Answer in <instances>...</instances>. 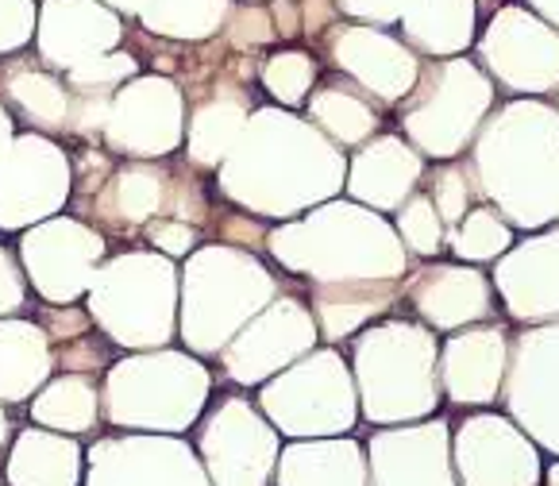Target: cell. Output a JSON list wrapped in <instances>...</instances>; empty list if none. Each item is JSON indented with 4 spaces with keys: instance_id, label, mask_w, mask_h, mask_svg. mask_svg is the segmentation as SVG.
I'll use <instances>...</instances> for the list:
<instances>
[{
    "instance_id": "obj_20",
    "label": "cell",
    "mask_w": 559,
    "mask_h": 486,
    "mask_svg": "<svg viewBox=\"0 0 559 486\" xmlns=\"http://www.w3.org/2000/svg\"><path fill=\"white\" fill-rule=\"evenodd\" d=\"M309 116H313V125L321 132H329L344 147L370 140L382 125L379 112L370 108V100L362 97L359 85H347V82H329L309 93Z\"/></svg>"
},
{
    "instance_id": "obj_11",
    "label": "cell",
    "mask_w": 559,
    "mask_h": 486,
    "mask_svg": "<svg viewBox=\"0 0 559 486\" xmlns=\"http://www.w3.org/2000/svg\"><path fill=\"white\" fill-rule=\"evenodd\" d=\"M39 58L50 70H74L123 43V20L100 0H43L35 20Z\"/></svg>"
},
{
    "instance_id": "obj_6",
    "label": "cell",
    "mask_w": 559,
    "mask_h": 486,
    "mask_svg": "<svg viewBox=\"0 0 559 486\" xmlns=\"http://www.w3.org/2000/svg\"><path fill=\"white\" fill-rule=\"evenodd\" d=\"M186 132V100L170 78H132L108 105L105 140L112 151L132 158H163Z\"/></svg>"
},
{
    "instance_id": "obj_35",
    "label": "cell",
    "mask_w": 559,
    "mask_h": 486,
    "mask_svg": "<svg viewBox=\"0 0 559 486\" xmlns=\"http://www.w3.org/2000/svg\"><path fill=\"white\" fill-rule=\"evenodd\" d=\"M100 4H108V9L120 12V16H140L147 0H100Z\"/></svg>"
},
{
    "instance_id": "obj_13",
    "label": "cell",
    "mask_w": 559,
    "mask_h": 486,
    "mask_svg": "<svg viewBox=\"0 0 559 486\" xmlns=\"http://www.w3.org/2000/svg\"><path fill=\"white\" fill-rule=\"evenodd\" d=\"M405 297L437 329H455V324L483 321V317L493 313L490 282L475 266H452V263L425 266L405 286Z\"/></svg>"
},
{
    "instance_id": "obj_18",
    "label": "cell",
    "mask_w": 559,
    "mask_h": 486,
    "mask_svg": "<svg viewBox=\"0 0 559 486\" xmlns=\"http://www.w3.org/2000/svg\"><path fill=\"white\" fill-rule=\"evenodd\" d=\"M247 128V100L239 90H221L193 112L190 120V158L198 166H216L231 155Z\"/></svg>"
},
{
    "instance_id": "obj_29",
    "label": "cell",
    "mask_w": 559,
    "mask_h": 486,
    "mask_svg": "<svg viewBox=\"0 0 559 486\" xmlns=\"http://www.w3.org/2000/svg\"><path fill=\"white\" fill-rule=\"evenodd\" d=\"M475 193H478V186H471V174L463 170L460 163H448L444 170L432 174V193H428V201H432V209L440 213L444 228H455V224L471 213V198H475Z\"/></svg>"
},
{
    "instance_id": "obj_3",
    "label": "cell",
    "mask_w": 559,
    "mask_h": 486,
    "mask_svg": "<svg viewBox=\"0 0 559 486\" xmlns=\"http://www.w3.org/2000/svg\"><path fill=\"white\" fill-rule=\"evenodd\" d=\"M186 306H181V332L198 352L224 347L236 329L255 317L274 294V278L251 256L236 248H205L186 266Z\"/></svg>"
},
{
    "instance_id": "obj_23",
    "label": "cell",
    "mask_w": 559,
    "mask_h": 486,
    "mask_svg": "<svg viewBox=\"0 0 559 486\" xmlns=\"http://www.w3.org/2000/svg\"><path fill=\"white\" fill-rule=\"evenodd\" d=\"M259 78H263V90L271 93L278 105L297 108L313 93L317 58L305 55V50H274L263 62V70H259Z\"/></svg>"
},
{
    "instance_id": "obj_33",
    "label": "cell",
    "mask_w": 559,
    "mask_h": 486,
    "mask_svg": "<svg viewBox=\"0 0 559 486\" xmlns=\"http://www.w3.org/2000/svg\"><path fill=\"white\" fill-rule=\"evenodd\" d=\"M20 306H24V282H20L9 251L0 248V313H16Z\"/></svg>"
},
{
    "instance_id": "obj_9",
    "label": "cell",
    "mask_w": 559,
    "mask_h": 486,
    "mask_svg": "<svg viewBox=\"0 0 559 486\" xmlns=\"http://www.w3.org/2000/svg\"><path fill=\"white\" fill-rule=\"evenodd\" d=\"M20 251L35 289L55 306H70L93 286V266L105 256V239L78 221H47L27 232Z\"/></svg>"
},
{
    "instance_id": "obj_4",
    "label": "cell",
    "mask_w": 559,
    "mask_h": 486,
    "mask_svg": "<svg viewBox=\"0 0 559 486\" xmlns=\"http://www.w3.org/2000/svg\"><path fill=\"white\" fill-rule=\"evenodd\" d=\"M402 128L425 155L455 158L475 135L478 120L493 100V82L471 58H432L420 67Z\"/></svg>"
},
{
    "instance_id": "obj_38",
    "label": "cell",
    "mask_w": 559,
    "mask_h": 486,
    "mask_svg": "<svg viewBox=\"0 0 559 486\" xmlns=\"http://www.w3.org/2000/svg\"><path fill=\"white\" fill-rule=\"evenodd\" d=\"M4 437H9V420H4V413H0V444H4Z\"/></svg>"
},
{
    "instance_id": "obj_22",
    "label": "cell",
    "mask_w": 559,
    "mask_h": 486,
    "mask_svg": "<svg viewBox=\"0 0 559 486\" xmlns=\"http://www.w3.org/2000/svg\"><path fill=\"white\" fill-rule=\"evenodd\" d=\"M9 97L20 105V112L32 116V125H39L43 132H62L70 120V97L62 90V82L43 70H20L9 78Z\"/></svg>"
},
{
    "instance_id": "obj_17",
    "label": "cell",
    "mask_w": 559,
    "mask_h": 486,
    "mask_svg": "<svg viewBox=\"0 0 559 486\" xmlns=\"http://www.w3.org/2000/svg\"><path fill=\"white\" fill-rule=\"evenodd\" d=\"M394 294H397L394 282H374V286H362V282H317L313 309H317V324H321V336L332 340V344L344 340L367 317L386 313Z\"/></svg>"
},
{
    "instance_id": "obj_19",
    "label": "cell",
    "mask_w": 559,
    "mask_h": 486,
    "mask_svg": "<svg viewBox=\"0 0 559 486\" xmlns=\"http://www.w3.org/2000/svg\"><path fill=\"white\" fill-rule=\"evenodd\" d=\"M50 352L47 340L35 324L27 321H4L0 324V398L20 402L27 398L43 379H47Z\"/></svg>"
},
{
    "instance_id": "obj_5",
    "label": "cell",
    "mask_w": 559,
    "mask_h": 486,
    "mask_svg": "<svg viewBox=\"0 0 559 486\" xmlns=\"http://www.w3.org/2000/svg\"><path fill=\"white\" fill-rule=\"evenodd\" d=\"M90 309L116 344L155 347L174 329V266L163 256L132 251L93 274Z\"/></svg>"
},
{
    "instance_id": "obj_1",
    "label": "cell",
    "mask_w": 559,
    "mask_h": 486,
    "mask_svg": "<svg viewBox=\"0 0 559 486\" xmlns=\"http://www.w3.org/2000/svg\"><path fill=\"white\" fill-rule=\"evenodd\" d=\"M344 155L313 125L278 108H259L221 170V190L263 216H289L340 190Z\"/></svg>"
},
{
    "instance_id": "obj_15",
    "label": "cell",
    "mask_w": 559,
    "mask_h": 486,
    "mask_svg": "<svg viewBox=\"0 0 559 486\" xmlns=\"http://www.w3.org/2000/svg\"><path fill=\"white\" fill-rule=\"evenodd\" d=\"M506 363V329L460 332L444 352L448 390L455 402H493Z\"/></svg>"
},
{
    "instance_id": "obj_28",
    "label": "cell",
    "mask_w": 559,
    "mask_h": 486,
    "mask_svg": "<svg viewBox=\"0 0 559 486\" xmlns=\"http://www.w3.org/2000/svg\"><path fill=\"white\" fill-rule=\"evenodd\" d=\"M158 201H163V181H158L155 170L132 166L116 178V205H120V216L128 224L151 221L158 213Z\"/></svg>"
},
{
    "instance_id": "obj_36",
    "label": "cell",
    "mask_w": 559,
    "mask_h": 486,
    "mask_svg": "<svg viewBox=\"0 0 559 486\" xmlns=\"http://www.w3.org/2000/svg\"><path fill=\"white\" fill-rule=\"evenodd\" d=\"M12 140H16V132H12V116H9V108L0 105V155L12 147Z\"/></svg>"
},
{
    "instance_id": "obj_10",
    "label": "cell",
    "mask_w": 559,
    "mask_h": 486,
    "mask_svg": "<svg viewBox=\"0 0 559 486\" xmlns=\"http://www.w3.org/2000/svg\"><path fill=\"white\" fill-rule=\"evenodd\" d=\"M329 55L340 74H347L362 93H374L386 105L409 97L420 74L417 55L402 39L370 24H336L329 35Z\"/></svg>"
},
{
    "instance_id": "obj_2",
    "label": "cell",
    "mask_w": 559,
    "mask_h": 486,
    "mask_svg": "<svg viewBox=\"0 0 559 486\" xmlns=\"http://www.w3.org/2000/svg\"><path fill=\"white\" fill-rule=\"evenodd\" d=\"M271 251L317 282H390L405 266L394 232L355 205H329L313 221L274 232Z\"/></svg>"
},
{
    "instance_id": "obj_32",
    "label": "cell",
    "mask_w": 559,
    "mask_h": 486,
    "mask_svg": "<svg viewBox=\"0 0 559 486\" xmlns=\"http://www.w3.org/2000/svg\"><path fill=\"white\" fill-rule=\"evenodd\" d=\"M147 239L155 248H163L166 256H186V251H193V244H198V232L178 221H151Z\"/></svg>"
},
{
    "instance_id": "obj_21",
    "label": "cell",
    "mask_w": 559,
    "mask_h": 486,
    "mask_svg": "<svg viewBox=\"0 0 559 486\" xmlns=\"http://www.w3.org/2000/svg\"><path fill=\"white\" fill-rule=\"evenodd\" d=\"M231 0H147L140 12V24L166 39L201 43L221 32Z\"/></svg>"
},
{
    "instance_id": "obj_25",
    "label": "cell",
    "mask_w": 559,
    "mask_h": 486,
    "mask_svg": "<svg viewBox=\"0 0 559 486\" xmlns=\"http://www.w3.org/2000/svg\"><path fill=\"white\" fill-rule=\"evenodd\" d=\"M35 417L50 420V425H62V429H85L93 417H97V394L85 379L67 375L47 387V394L35 402Z\"/></svg>"
},
{
    "instance_id": "obj_31",
    "label": "cell",
    "mask_w": 559,
    "mask_h": 486,
    "mask_svg": "<svg viewBox=\"0 0 559 486\" xmlns=\"http://www.w3.org/2000/svg\"><path fill=\"white\" fill-rule=\"evenodd\" d=\"M413 0H336V9L344 16L359 20V24H370V27H390L405 16Z\"/></svg>"
},
{
    "instance_id": "obj_8",
    "label": "cell",
    "mask_w": 559,
    "mask_h": 486,
    "mask_svg": "<svg viewBox=\"0 0 559 486\" xmlns=\"http://www.w3.org/2000/svg\"><path fill=\"white\" fill-rule=\"evenodd\" d=\"M70 198L67 155L43 135H16L0 155V228H24L58 213Z\"/></svg>"
},
{
    "instance_id": "obj_16",
    "label": "cell",
    "mask_w": 559,
    "mask_h": 486,
    "mask_svg": "<svg viewBox=\"0 0 559 486\" xmlns=\"http://www.w3.org/2000/svg\"><path fill=\"white\" fill-rule=\"evenodd\" d=\"M475 0H413L397 24L409 50L428 58H452L475 43Z\"/></svg>"
},
{
    "instance_id": "obj_7",
    "label": "cell",
    "mask_w": 559,
    "mask_h": 486,
    "mask_svg": "<svg viewBox=\"0 0 559 486\" xmlns=\"http://www.w3.org/2000/svg\"><path fill=\"white\" fill-rule=\"evenodd\" d=\"M478 55L490 74L513 93H548L559 85V35L521 4L493 12L478 39Z\"/></svg>"
},
{
    "instance_id": "obj_14",
    "label": "cell",
    "mask_w": 559,
    "mask_h": 486,
    "mask_svg": "<svg viewBox=\"0 0 559 486\" xmlns=\"http://www.w3.org/2000/svg\"><path fill=\"white\" fill-rule=\"evenodd\" d=\"M420 170H425L420 155L409 143H402V135H382L355 155L347 190L352 198L370 201L374 209H397L405 198H413Z\"/></svg>"
},
{
    "instance_id": "obj_34",
    "label": "cell",
    "mask_w": 559,
    "mask_h": 486,
    "mask_svg": "<svg viewBox=\"0 0 559 486\" xmlns=\"http://www.w3.org/2000/svg\"><path fill=\"white\" fill-rule=\"evenodd\" d=\"M236 27H243V32L231 35L236 43H271L278 35V27L271 24V16L263 9H243L236 16Z\"/></svg>"
},
{
    "instance_id": "obj_30",
    "label": "cell",
    "mask_w": 559,
    "mask_h": 486,
    "mask_svg": "<svg viewBox=\"0 0 559 486\" xmlns=\"http://www.w3.org/2000/svg\"><path fill=\"white\" fill-rule=\"evenodd\" d=\"M39 4L35 0H0V55L20 50L32 43Z\"/></svg>"
},
{
    "instance_id": "obj_12",
    "label": "cell",
    "mask_w": 559,
    "mask_h": 486,
    "mask_svg": "<svg viewBox=\"0 0 559 486\" xmlns=\"http://www.w3.org/2000/svg\"><path fill=\"white\" fill-rule=\"evenodd\" d=\"M317 340V321L297 301H278L259 313L236 340L228 344L224 367L236 382H263L286 359L301 355Z\"/></svg>"
},
{
    "instance_id": "obj_37",
    "label": "cell",
    "mask_w": 559,
    "mask_h": 486,
    "mask_svg": "<svg viewBox=\"0 0 559 486\" xmlns=\"http://www.w3.org/2000/svg\"><path fill=\"white\" fill-rule=\"evenodd\" d=\"M528 4H533V9H540L551 24H559V0H528Z\"/></svg>"
},
{
    "instance_id": "obj_27",
    "label": "cell",
    "mask_w": 559,
    "mask_h": 486,
    "mask_svg": "<svg viewBox=\"0 0 559 486\" xmlns=\"http://www.w3.org/2000/svg\"><path fill=\"white\" fill-rule=\"evenodd\" d=\"M62 78L78 93H116V85L140 78V62L128 50H108V55H97L90 62H82V67L67 70Z\"/></svg>"
},
{
    "instance_id": "obj_24",
    "label": "cell",
    "mask_w": 559,
    "mask_h": 486,
    "mask_svg": "<svg viewBox=\"0 0 559 486\" xmlns=\"http://www.w3.org/2000/svg\"><path fill=\"white\" fill-rule=\"evenodd\" d=\"M510 244H513L510 224L486 205L471 209V213L448 232V248L460 259H493V256H502Z\"/></svg>"
},
{
    "instance_id": "obj_26",
    "label": "cell",
    "mask_w": 559,
    "mask_h": 486,
    "mask_svg": "<svg viewBox=\"0 0 559 486\" xmlns=\"http://www.w3.org/2000/svg\"><path fill=\"white\" fill-rule=\"evenodd\" d=\"M397 232H402L405 248H409L413 256L432 259L448 248V228L437 209H432V201H428V193H413L409 205L397 213Z\"/></svg>"
}]
</instances>
